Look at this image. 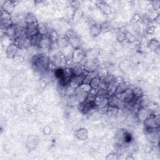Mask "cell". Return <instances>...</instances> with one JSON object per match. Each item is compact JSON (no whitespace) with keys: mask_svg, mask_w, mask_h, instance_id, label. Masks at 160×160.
Here are the masks:
<instances>
[{"mask_svg":"<svg viewBox=\"0 0 160 160\" xmlns=\"http://www.w3.org/2000/svg\"><path fill=\"white\" fill-rule=\"evenodd\" d=\"M145 126L146 129H157L159 126V115L151 114L145 122Z\"/></svg>","mask_w":160,"mask_h":160,"instance_id":"6da1fadb","label":"cell"},{"mask_svg":"<svg viewBox=\"0 0 160 160\" xmlns=\"http://www.w3.org/2000/svg\"><path fill=\"white\" fill-rule=\"evenodd\" d=\"M14 41V44L18 47V49H25L31 45L30 37L26 35L21 37L16 38Z\"/></svg>","mask_w":160,"mask_h":160,"instance_id":"7a4b0ae2","label":"cell"},{"mask_svg":"<svg viewBox=\"0 0 160 160\" xmlns=\"http://www.w3.org/2000/svg\"><path fill=\"white\" fill-rule=\"evenodd\" d=\"M66 37L68 38V42L75 48H79L80 46V39L78 36L73 31H69Z\"/></svg>","mask_w":160,"mask_h":160,"instance_id":"3957f363","label":"cell"},{"mask_svg":"<svg viewBox=\"0 0 160 160\" xmlns=\"http://www.w3.org/2000/svg\"><path fill=\"white\" fill-rule=\"evenodd\" d=\"M87 74H84L79 76H73V77L71 79L69 85L73 88L76 90L80 85L83 83L84 79Z\"/></svg>","mask_w":160,"mask_h":160,"instance_id":"277c9868","label":"cell"},{"mask_svg":"<svg viewBox=\"0 0 160 160\" xmlns=\"http://www.w3.org/2000/svg\"><path fill=\"white\" fill-rule=\"evenodd\" d=\"M39 24L37 23H34L31 24H28L26 26V35L29 37H32L39 33Z\"/></svg>","mask_w":160,"mask_h":160,"instance_id":"5b68a950","label":"cell"},{"mask_svg":"<svg viewBox=\"0 0 160 160\" xmlns=\"http://www.w3.org/2000/svg\"><path fill=\"white\" fill-rule=\"evenodd\" d=\"M151 115V110L146 107L140 108L137 112L138 119L141 122H145Z\"/></svg>","mask_w":160,"mask_h":160,"instance_id":"8992f818","label":"cell"},{"mask_svg":"<svg viewBox=\"0 0 160 160\" xmlns=\"http://www.w3.org/2000/svg\"><path fill=\"white\" fill-rule=\"evenodd\" d=\"M86 57V53L82 49L79 48L76 49L73 54V57H72V60L73 63L76 64H79Z\"/></svg>","mask_w":160,"mask_h":160,"instance_id":"52a82bcc","label":"cell"},{"mask_svg":"<svg viewBox=\"0 0 160 160\" xmlns=\"http://www.w3.org/2000/svg\"><path fill=\"white\" fill-rule=\"evenodd\" d=\"M147 138L152 143H155L158 138V133L156 129H146Z\"/></svg>","mask_w":160,"mask_h":160,"instance_id":"ba28073f","label":"cell"},{"mask_svg":"<svg viewBox=\"0 0 160 160\" xmlns=\"http://www.w3.org/2000/svg\"><path fill=\"white\" fill-rule=\"evenodd\" d=\"M18 47L16 46L14 43L10 45L6 49V54L7 57L9 58H13L16 57V55L18 52Z\"/></svg>","mask_w":160,"mask_h":160,"instance_id":"9c48e42d","label":"cell"},{"mask_svg":"<svg viewBox=\"0 0 160 160\" xmlns=\"http://www.w3.org/2000/svg\"><path fill=\"white\" fill-rule=\"evenodd\" d=\"M72 71H73V73L74 76H79L82 75L84 74H87L88 72H86L84 66L82 65L81 64H77L76 65H75L74 67L71 68Z\"/></svg>","mask_w":160,"mask_h":160,"instance_id":"30bf717a","label":"cell"},{"mask_svg":"<svg viewBox=\"0 0 160 160\" xmlns=\"http://www.w3.org/2000/svg\"><path fill=\"white\" fill-rule=\"evenodd\" d=\"M101 82V79H100V78L98 76H97L91 80L89 85H90L91 89L98 90L99 88V86H100Z\"/></svg>","mask_w":160,"mask_h":160,"instance_id":"8fae6325","label":"cell"},{"mask_svg":"<svg viewBox=\"0 0 160 160\" xmlns=\"http://www.w3.org/2000/svg\"><path fill=\"white\" fill-rule=\"evenodd\" d=\"M75 134L77 138L80 140H85L88 137V132L85 129H81L76 131Z\"/></svg>","mask_w":160,"mask_h":160,"instance_id":"7c38bea8","label":"cell"},{"mask_svg":"<svg viewBox=\"0 0 160 160\" xmlns=\"http://www.w3.org/2000/svg\"><path fill=\"white\" fill-rule=\"evenodd\" d=\"M14 2H6L3 6L2 10L4 11H6L7 13H8L10 14L11 11H13V10L14 8Z\"/></svg>","mask_w":160,"mask_h":160,"instance_id":"4fadbf2b","label":"cell"},{"mask_svg":"<svg viewBox=\"0 0 160 160\" xmlns=\"http://www.w3.org/2000/svg\"><path fill=\"white\" fill-rule=\"evenodd\" d=\"M119 108L115 107V106H108L106 108V113L108 115L110 116H113L116 115L118 112H119Z\"/></svg>","mask_w":160,"mask_h":160,"instance_id":"5bb4252c","label":"cell"},{"mask_svg":"<svg viewBox=\"0 0 160 160\" xmlns=\"http://www.w3.org/2000/svg\"><path fill=\"white\" fill-rule=\"evenodd\" d=\"M48 36H49V39L50 40L51 44L55 43H57L60 38L58 33L54 30H52L51 32H50V35H48Z\"/></svg>","mask_w":160,"mask_h":160,"instance_id":"9a60e30c","label":"cell"},{"mask_svg":"<svg viewBox=\"0 0 160 160\" xmlns=\"http://www.w3.org/2000/svg\"><path fill=\"white\" fill-rule=\"evenodd\" d=\"M25 22L26 25L28 24H31L34 23H37V20L35 17V16L32 13H28L25 17Z\"/></svg>","mask_w":160,"mask_h":160,"instance_id":"2e32d148","label":"cell"},{"mask_svg":"<svg viewBox=\"0 0 160 160\" xmlns=\"http://www.w3.org/2000/svg\"><path fill=\"white\" fill-rule=\"evenodd\" d=\"M101 32V29H100V26H98L97 25H91V29H90V33L92 36H97L98 35H99V34Z\"/></svg>","mask_w":160,"mask_h":160,"instance_id":"e0dca14e","label":"cell"},{"mask_svg":"<svg viewBox=\"0 0 160 160\" xmlns=\"http://www.w3.org/2000/svg\"><path fill=\"white\" fill-rule=\"evenodd\" d=\"M58 44V45H59L60 47H65L66 46L68 43V38L65 36V37H61L59 38L58 42L57 43Z\"/></svg>","mask_w":160,"mask_h":160,"instance_id":"ac0fdd59","label":"cell"},{"mask_svg":"<svg viewBox=\"0 0 160 160\" xmlns=\"http://www.w3.org/2000/svg\"><path fill=\"white\" fill-rule=\"evenodd\" d=\"M133 90V93L134 95V98L136 100L140 98L143 96V92L140 88L138 87L135 88H134Z\"/></svg>","mask_w":160,"mask_h":160,"instance_id":"d6986e66","label":"cell"},{"mask_svg":"<svg viewBox=\"0 0 160 160\" xmlns=\"http://www.w3.org/2000/svg\"><path fill=\"white\" fill-rule=\"evenodd\" d=\"M149 45V48H151L152 50H156L159 48V43L156 41L155 39H152V41L150 42Z\"/></svg>","mask_w":160,"mask_h":160,"instance_id":"ffe728a7","label":"cell"},{"mask_svg":"<svg viewBox=\"0 0 160 160\" xmlns=\"http://www.w3.org/2000/svg\"><path fill=\"white\" fill-rule=\"evenodd\" d=\"M110 25L107 23H105L104 24H103V25H100V29H101V31H103V32H107L108 31H109L110 29Z\"/></svg>","mask_w":160,"mask_h":160,"instance_id":"44dd1931","label":"cell"},{"mask_svg":"<svg viewBox=\"0 0 160 160\" xmlns=\"http://www.w3.org/2000/svg\"><path fill=\"white\" fill-rule=\"evenodd\" d=\"M118 41L119 42H123L124 41V40L126 39V33H122V32H121V33H119L118 35Z\"/></svg>","mask_w":160,"mask_h":160,"instance_id":"7402d4cb","label":"cell"}]
</instances>
